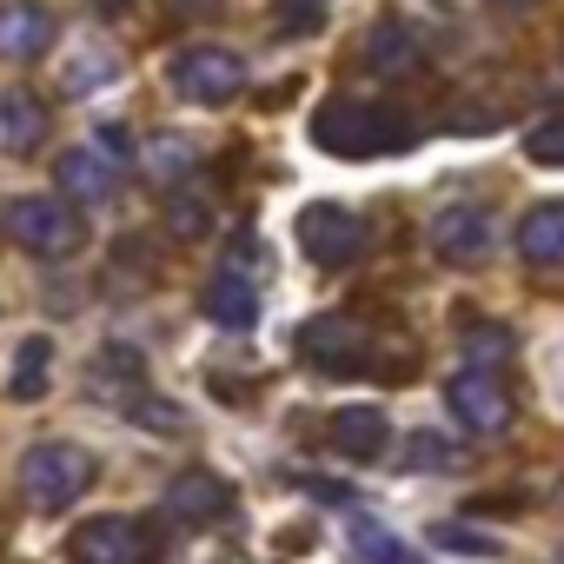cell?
<instances>
[{"label":"cell","instance_id":"obj_1","mask_svg":"<svg viewBox=\"0 0 564 564\" xmlns=\"http://www.w3.org/2000/svg\"><path fill=\"white\" fill-rule=\"evenodd\" d=\"M313 147L333 153V160H379L392 147H412V127L392 107H372V100H326L313 113Z\"/></svg>","mask_w":564,"mask_h":564},{"label":"cell","instance_id":"obj_2","mask_svg":"<svg viewBox=\"0 0 564 564\" xmlns=\"http://www.w3.org/2000/svg\"><path fill=\"white\" fill-rule=\"evenodd\" d=\"M8 239L41 259H74L87 239V219L67 193H21V199H8Z\"/></svg>","mask_w":564,"mask_h":564},{"label":"cell","instance_id":"obj_3","mask_svg":"<svg viewBox=\"0 0 564 564\" xmlns=\"http://www.w3.org/2000/svg\"><path fill=\"white\" fill-rule=\"evenodd\" d=\"M293 352H300L313 372H326V379H352V372H372L386 346H372V333H366L352 313H319V319L300 326Z\"/></svg>","mask_w":564,"mask_h":564},{"label":"cell","instance_id":"obj_4","mask_svg":"<svg viewBox=\"0 0 564 564\" xmlns=\"http://www.w3.org/2000/svg\"><path fill=\"white\" fill-rule=\"evenodd\" d=\"M94 485V458L80 452V445H67V438H47V445H34L28 458H21V498L34 505V511H67L80 491Z\"/></svg>","mask_w":564,"mask_h":564},{"label":"cell","instance_id":"obj_5","mask_svg":"<svg viewBox=\"0 0 564 564\" xmlns=\"http://www.w3.org/2000/svg\"><path fill=\"white\" fill-rule=\"evenodd\" d=\"M445 412L471 432V438H505L511 432V392L491 379V366H465V372H452L445 379Z\"/></svg>","mask_w":564,"mask_h":564},{"label":"cell","instance_id":"obj_6","mask_svg":"<svg viewBox=\"0 0 564 564\" xmlns=\"http://www.w3.org/2000/svg\"><path fill=\"white\" fill-rule=\"evenodd\" d=\"M113 153H127V140L107 127L94 147H67L61 160H54V186L74 199V206H100V199H113L120 193V160Z\"/></svg>","mask_w":564,"mask_h":564},{"label":"cell","instance_id":"obj_7","mask_svg":"<svg viewBox=\"0 0 564 564\" xmlns=\"http://www.w3.org/2000/svg\"><path fill=\"white\" fill-rule=\"evenodd\" d=\"M166 80H173V94H186L193 107H226V100L246 87V61H239L232 47H186V54H173Z\"/></svg>","mask_w":564,"mask_h":564},{"label":"cell","instance_id":"obj_8","mask_svg":"<svg viewBox=\"0 0 564 564\" xmlns=\"http://www.w3.org/2000/svg\"><path fill=\"white\" fill-rule=\"evenodd\" d=\"M300 252L313 259V265H352L359 252H366V219L352 213V206H339V199H313L306 213H300Z\"/></svg>","mask_w":564,"mask_h":564},{"label":"cell","instance_id":"obj_9","mask_svg":"<svg viewBox=\"0 0 564 564\" xmlns=\"http://www.w3.org/2000/svg\"><path fill=\"white\" fill-rule=\"evenodd\" d=\"M147 557H153L147 524H133L120 511H100L67 538V564H147Z\"/></svg>","mask_w":564,"mask_h":564},{"label":"cell","instance_id":"obj_10","mask_svg":"<svg viewBox=\"0 0 564 564\" xmlns=\"http://www.w3.org/2000/svg\"><path fill=\"white\" fill-rule=\"evenodd\" d=\"M432 252L445 259V265H478L485 252H491V213L485 206H445V213H432Z\"/></svg>","mask_w":564,"mask_h":564},{"label":"cell","instance_id":"obj_11","mask_svg":"<svg viewBox=\"0 0 564 564\" xmlns=\"http://www.w3.org/2000/svg\"><path fill=\"white\" fill-rule=\"evenodd\" d=\"M166 518H180V524H219V518H232V485L213 478V471H180L166 485Z\"/></svg>","mask_w":564,"mask_h":564},{"label":"cell","instance_id":"obj_12","mask_svg":"<svg viewBox=\"0 0 564 564\" xmlns=\"http://www.w3.org/2000/svg\"><path fill=\"white\" fill-rule=\"evenodd\" d=\"M54 47V14L41 0H8L0 8V61H41Z\"/></svg>","mask_w":564,"mask_h":564},{"label":"cell","instance_id":"obj_13","mask_svg":"<svg viewBox=\"0 0 564 564\" xmlns=\"http://www.w3.org/2000/svg\"><path fill=\"white\" fill-rule=\"evenodd\" d=\"M425 67V47H419V34L405 28V21H379L372 34H366V74H379V80H412Z\"/></svg>","mask_w":564,"mask_h":564},{"label":"cell","instance_id":"obj_14","mask_svg":"<svg viewBox=\"0 0 564 564\" xmlns=\"http://www.w3.org/2000/svg\"><path fill=\"white\" fill-rule=\"evenodd\" d=\"M333 445H339L352 465H372V458H386L392 425H386V412H379V405H346V412L333 419Z\"/></svg>","mask_w":564,"mask_h":564},{"label":"cell","instance_id":"obj_15","mask_svg":"<svg viewBox=\"0 0 564 564\" xmlns=\"http://www.w3.org/2000/svg\"><path fill=\"white\" fill-rule=\"evenodd\" d=\"M47 140V107L28 87H0V153H34Z\"/></svg>","mask_w":564,"mask_h":564},{"label":"cell","instance_id":"obj_16","mask_svg":"<svg viewBox=\"0 0 564 564\" xmlns=\"http://www.w3.org/2000/svg\"><path fill=\"white\" fill-rule=\"evenodd\" d=\"M199 313H206L213 326H226V333H252V326H259V293L246 286L239 272H219L213 286L199 293Z\"/></svg>","mask_w":564,"mask_h":564},{"label":"cell","instance_id":"obj_17","mask_svg":"<svg viewBox=\"0 0 564 564\" xmlns=\"http://www.w3.org/2000/svg\"><path fill=\"white\" fill-rule=\"evenodd\" d=\"M518 252L531 265H564V199H544L518 219Z\"/></svg>","mask_w":564,"mask_h":564},{"label":"cell","instance_id":"obj_18","mask_svg":"<svg viewBox=\"0 0 564 564\" xmlns=\"http://www.w3.org/2000/svg\"><path fill=\"white\" fill-rule=\"evenodd\" d=\"M47 386H54V339H21V352H14V379H8V392L21 399V405H34V399H47Z\"/></svg>","mask_w":564,"mask_h":564},{"label":"cell","instance_id":"obj_19","mask_svg":"<svg viewBox=\"0 0 564 564\" xmlns=\"http://www.w3.org/2000/svg\"><path fill=\"white\" fill-rule=\"evenodd\" d=\"M140 173H147L153 186H180V180H193V147H186L180 133H147Z\"/></svg>","mask_w":564,"mask_h":564},{"label":"cell","instance_id":"obj_20","mask_svg":"<svg viewBox=\"0 0 564 564\" xmlns=\"http://www.w3.org/2000/svg\"><path fill=\"white\" fill-rule=\"evenodd\" d=\"M346 551L359 557V564H419V551L399 538V531H386V524H352V538H346Z\"/></svg>","mask_w":564,"mask_h":564},{"label":"cell","instance_id":"obj_21","mask_svg":"<svg viewBox=\"0 0 564 564\" xmlns=\"http://www.w3.org/2000/svg\"><path fill=\"white\" fill-rule=\"evenodd\" d=\"M458 346H465V366H505V359H511V326H498V319H465V326H458Z\"/></svg>","mask_w":564,"mask_h":564},{"label":"cell","instance_id":"obj_22","mask_svg":"<svg viewBox=\"0 0 564 564\" xmlns=\"http://www.w3.org/2000/svg\"><path fill=\"white\" fill-rule=\"evenodd\" d=\"M127 419H133L140 432H153V438H180V432H186V412H180L173 399H160V392H147V386H140V392L127 399Z\"/></svg>","mask_w":564,"mask_h":564},{"label":"cell","instance_id":"obj_23","mask_svg":"<svg viewBox=\"0 0 564 564\" xmlns=\"http://www.w3.org/2000/svg\"><path fill=\"white\" fill-rule=\"evenodd\" d=\"M166 232L186 239V246L206 239V232H213V199H206V193H173V199H166Z\"/></svg>","mask_w":564,"mask_h":564},{"label":"cell","instance_id":"obj_24","mask_svg":"<svg viewBox=\"0 0 564 564\" xmlns=\"http://www.w3.org/2000/svg\"><path fill=\"white\" fill-rule=\"evenodd\" d=\"M399 465H412V471H445V465H458V452H452V438H438V432H412V438L399 445Z\"/></svg>","mask_w":564,"mask_h":564},{"label":"cell","instance_id":"obj_25","mask_svg":"<svg viewBox=\"0 0 564 564\" xmlns=\"http://www.w3.org/2000/svg\"><path fill=\"white\" fill-rule=\"evenodd\" d=\"M432 544H438V551H465V557H498V551H505V538H485V531H471V524H438Z\"/></svg>","mask_w":564,"mask_h":564},{"label":"cell","instance_id":"obj_26","mask_svg":"<svg viewBox=\"0 0 564 564\" xmlns=\"http://www.w3.org/2000/svg\"><path fill=\"white\" fill-rule=\"evenodd\" d=\"M333 21V0H279V28L286 34H319Z\"/></svg>","mask_w":564,"mask_h":564},{"label":"cell","instance_id":"obj_27","mask_svg":"<svg viewBox=\"0 0 564 564\" xmlns=\"http://www.w3.org/2000/svg\"><path fill=\"white\" fill-rule=\"evenodd\" d=\"M524 153H531L538 166H564V120L531 127V133H524Z\"/></svg>","mask_w":564,"mask_h":564},{"label":"cell","instance_id":"obj_28","mask_svg":"<svg viewBox=\"0 0 564 564\" xmlns=\"http://www.w3.org/2000/svg\"><path fill=\"white\" fill-rule=\"evenodd\" d=\"M166 21H213L219 14V0H160Z\"/></svg>","mask_w":564,"mask_h":564},{"label":"cell","instance_id":"obj_29","mask_svg":"<svg viewBox=\"0 0 564 564\" xmlns=\"http://www.w3.org/2000/svg\"><path fill=\"white\" fill-rule=\"evenodd\" d=\"M87 8H94V14H127L133 0H87Z\"/></svg>","mask_w":564,"mask_h":564},{"label":"cell","instance_id":"obj_30","mask_svg":"<svg viewBox=\"0 0 564 564\" xmlns=\"http://www.w3.org/2000/svg\"><path fill=\"white\" fill-rule=\"evenodd\" d=\"M491 8H531V0H491Z\"/></svg>","mask_w":564,"mask_h":564}]
</instances>
